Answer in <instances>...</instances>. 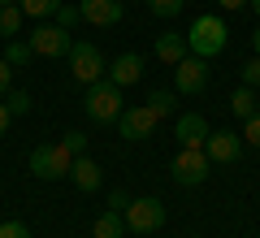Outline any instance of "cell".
Instances as JSON below:
<instances>
[{
	"label": "cell",
	"instance_id": "obj_1",
	"mask_svg": "<svg viewBox=\"0 0 260 238\" xmlns=\"http://www.w3.org/2000/svg\"><path fill=\"white\" fill-rule=\"evenodd\" d=\"M225 22L217 18V13H200V18L191 22V30H186V48H191V56H200V61H213V56L225 52Z\"/></svg>",
	"mask_w": 260,
	"mask_h": 238
},
{
	"label": "cell",
	"instance_id": "obj_2",
	"mask_svg": "<svg viewBox=\"0 0 260 238\" xmlns=\"http://www.w3.org/2000/svg\"><path fill=\"white\" fill-rule=\"evenodd\" d=\"M26 169L39 178V182H56V178H70V169H74V152H70V143H39L35 152H30Z\"/></svg>",
	"mask_w": 260,
	"mask_h": 238
},
{
	"label": "cell",
	"instance_id": "obj_3",
	"mask_svg": "<svg viewBox=\"0 0 260 238\" xmlns=\"http://www.w3.org/2000/svg\"><path fill=\"white\" fill-rule=\"evenodd\" d=\"M83 109H87V117L95 121V126H117V117H121V87H113L109 78H100V83H91L87 87V100H83Z\"/></svg>",
	"mask_w": 260,
	"mask_h": 238
},
{
	"label": "cell",
	"instance_id": "obj_4",
	"mask_svg": "<svg viewBox=\"0 0 260 238\" xmlns=\"http://www.w3.org/2000/svg\"><path fill=\"white\" fill-rule=\"evenodd\" d=\"M70 74H74V83H83V87H91V83H100L104 78V56H100V48L91 44V39H74V48H70Z\"/></svg>",
	"mask_w": 260,
	"mask_h": 238
},
{
	"label": "cell",
	"instance_id": "obj_5",
	"mask_svg": "<svg viewBox=\"0 0 260 238\" xmlns=\"http://www.w3.org/2000/svg\"><path fill=\"white\" fill-rule=\"evenodd\" d=\"M121 221H126V229H130V234H156V229L165 225V203H160L156 195L130 199L126 208H121Z\"/></svg>",
	"mask_w": 260,
	"mask_h": 238
},
{
	"label": "cell",
	"instance_id": "obj_6",
	"mask_svg": "<svg viewBox=\"0 0 260 238\" xmlns=\"http://www.w3.org/2000/svg\"><path fill=\"white\" fill-rule=\"evenodd\" d=\"M208 169H213V160H208L204 147H178L174 160H169V174L178 186H200L208 178Z\"/></svg>",
	"mask_w": 260,
	"mask_h": 238
},
{
	"label": "cell",
	"instance_id": "obj_7",
	"mask_svg": "<svg viewBox=\"0 0 260 238\" xmlns=\"http://www.w3.org/2000/svg\"><path fill=\"white\" fill-rule=\"evenodd\" d=\"M160 126V113L152 109V104H130V109H121L117 117V130L121 139H130V143H143V139H152Z\"/></svg>",
	"mask_w": 260,
	"mask_h": 238
},
{
	"label": "cell",
	"instance_id": "obj_8",
	"mask_svg": "<svg viewBox=\"0 0 260 238\" xmlns=\"http://www.w3.org/2000/svg\"><path fill=\"white\" fill-rule=\"evenodd\" d=\"M26 44H30V52H35V56L61 61V56H70V48H74V35H70L65 26H35Z\"/></svg>",
	"mask_w": 260,
	"mask_h": 238
},
{
	"label": "cell",
	"instance_id": "obj_9",
	"mask_svg": "<svg viewBox=\"0 0 260 238\" xmlns=\"http://www.w3.org/2000/svg\"><path fill=\"white\" fill-rule=\"evenodd\" d=\"M174 87H178V95H204V87H208V61H200V56H182V61L174 65Z\"/></svg>",
	"mask_w": 260,
	"mask_h": 238
},
{
	"label": "cell",
	"instance_id": "obj_10",
	"mask_svg": "<svg viewBox=\"0 0 260 238\" xmlns=\"http://www.w3.org/2000/svg\"><path fill=\"white\" fill-rule=\"evenodd\" d=\"M204 152H208L213 165H234L243 156V134H234V130H213L208 143H204Z\"/></svg>",
	"mask_w": 260,
	"mask_h": 238
},
{
	"label": "cell",
	"instance_id": "obj_11",
	"mask_svg": "<svg viewBox=\"0 0 260 238\" xmlns=\"http://www.w3.org/2000/svg\"><path fill=\"white\" fill-rule=\"evenodd\" d=\"M78 13L87 26H117L126 9H121V0H78Z\"/></svg>",
	"mask_w": 260,
	"mask_h": 238
},
{
	"label": "cell",
	"instance_id": "obj_12",
	"mask_svg": "<svg viewBox=\"0 0 260 238\" xmlns=\"http://www.w3.org/2000/svg\"><path fill=\"white\" fill-rule=\"evenodd\" d=\"M104 78H109L113 87H121V91H126V87H135V83L143 78V56H135V52L117 56V61H113L109 70H104Z\"/></svg>",
	"mask_w": 260,
	"mask_h": 238
},
{
	"label": "cell",
	"instance_id": "obj_13",
	"mask_svg": "<svg viewBox=\"0 0 260 238\" xmlns=\"http://www.w3.org/2000/svg\"><path fill=\"white\" fill-rule=\"evenodd\" d=\"M208 134H213V130H208V121L200 117V113H182L178 126H174V139H178L182 147H204Z\"/></svg>",
	"mask_w": 260,
	"mask_h": 238
},
{
	"label": "cell",
	"instance_id": "obj_14",
	"mask_svg": "<svg viewBox=\"0 0 260 238\" xmlns=\"http://www.w3.org/2000/svg\"><path fill=\"white\" fill-rule=\"evenodd\" d=\"M70 178H74V186H78V191H87V195L104 186V174H100V165H95V160H91L87 152H83V156H74V169H70Z\"/></svg>",
	"mask_w": 260,
	"mask_h": 238
},
{
	"label": "cell",
	"instance_id": "obj_15",
	"mask_svg": "<svg viewBox=\"0 0 260 238\" xmlns=\"http://www.w3.org/2000/svg\"><path fill=\"white\" fill-rule=\"evenodd\" d=\"M182 56H191L186 35H169V30H165V35H156V61H160V65H169V70H174Z\"/></svg>",
	"mask_w": 260,
	"mask_h": 238
},
{
	"label": "cell",
	"instance_id": "obj_16",
	"mask_svg": "<svg viewBox=\"0 0 260 238\" xmlns=\"http://www.w3.org/2000/svg\"><path fill=\"white\" fill-rule=\"evenodd\" d=\"M91 238H126V221H121V212H117V208L100 212L95 225H91Z\"/></svg>",
	"mask_w": 260,
	"mask_h": 238
},
{
	"label": "cell",
	"instance_id": "obj_17",
	"mask_svg": "<svg viewBox=\"0 0 260 238\" xmlns=\"http://www.w3.org/2000/svg\"><path fill=\"white\" fill-rule=\"evenodd\" d=\"M22 22H26V13L18 5H0V39H13L22 30Z\"/></svg>",
	"mask_w": 260,
	"mask_h": 238
},
{
	"label": "cell",
	"instance_id": "obj_18",
	"mask_svg": "<svg viewBox=\"0 0 260 238\" xmlns=\"http://www.w3.org/2000/svg\"><path fill=\"white\" fill-rule=\"evenodd\" d=\"M230 113H234V117H243V121H247L251 113H260L256 109V91H251V87H239V91L230 95Z\"/></svg>",
	"mask_w": 260,
	"mask_h": 238
},
{
	"label": "cell",
	"instance_id": "obj_19",
	"mask_svg": "<svg viewBox=\"0 0 260 238\" xmlns=\"http://www.w3.org/2000/svg\"><path fill=\"white\" fill-rule=\"evenodd\" d=\"M56 5H61V0H18V9L26 13V18H48V13H56Z\"/></svg>",
	"mask_w": 260,
	"mask_h": 238
},
{
	"label": "cell",
	"instance_id": "obj_20",
	"mask_svg": "<svg viewBox=\"0 0 260 238\" xmlns=\"http://www.w3.org/2000/svg\"><path fill=\"white\" fill-rule=\"evenodd\" d=\"M5 104H9V113H13V117H26V113L35 109V100H30L26 91H9V95H5Z\"/></svg>",
	"mask_w": 260,
	"mask_h": 238
},
{
	"label": "cell",
	"instance_id": "obj_21",
	"mask_svg": "<svg viewBox=\"0 0 260 238\" xmlns=\"http://www.w3.org/2000/svg\"><path fill=\"white\" fill-rule=\"evenodd\" d=\"M30 56H35V52H30V44H22V39H9V52H5V61H9L13 70H18V65H26Z\"/></svg>",
	"mask_w": 260,
	"mask_h": 238
},
{
	"label": "cell",
	"instance_id": "obj_22",
	"mask_svg": "<svg viewBox=\"0 0 260 238\" xmlns=\"http://www.w3.org/2000/svg\"><path fill=\"white\" fill-rule=\"evenodd\" d=\"M148 104L160 113V117H169V113H174V104H178V95H174V91H152V95H148Z\"/></svg>",
	"mask_w": 260,
	"mask_h": 238
},
{
	"label": "cell",
	"instance_id": "obj_23",
	"mask_svg": "<svg viewBox=\"0 0 260 238\" xmlns=\"http://www.w3.org/2000/svg\"><path fill=\"white\" fill-rule=\"evenodd\" d=\"M182 5H186V0H148V9L156 13V18H178Z\"/></svg>",
	"mask_w": 260,
	"mask_h": 238
},
{
	"label": "cell",
	"instance_id": "obj_24",
	"mask_svg": "<svg viewBox=\"0 0 260 238\" xmlns=\"http://www.w3.org/2000/svg\"><path fill=\"white\" fill-rule=\"evenodd\" d=\"M52 18H56V26H65V30H70L74 22H83V13H78V5H56V13H52Z\"/></svg>",
	"mask_w": 260,
	"mask_h": 238
},
{
	"label": "cell",
	"instance_id": "obj_25",
	"mask_svg": "<svg viewBox=\"0 0 260 238\" xmlns=\"http://www.w3.org/2000/svg\"><path fill=\"white\" fill-rule=\"evenodd\" d=\"M243 87H251V91H256L260 87V56H251V61H243Z\"/></svg>",
	"mask_w": 260,
	"mask_h": 238
},
{
	"label": "cell",
	"instance_id": "obj_26",
	"mask_svg": "<svg viewBox=\"0 0 260 238\" xmlns=\"http://www.w3.org/2000/svg\"><path fill=\"white\" fill-rule=\"evenodd\" d=\"M243 143H251V147H260V113H251V117L243 121Z\"/></svg>",
	"mask_w": 260,
	"mask_h": 238
},
{
	"label": "cell",
	"instance_id": "obj_27",
	"mask_svg": "<svg viewBox=\"0 0 260 238\" xmlns=\"http://www.w3.org/2000/svg\"><path fill=\"white\" fill-rule=\"evenodd\" d=\"M0 238H30L26 221H0Z\"/></svg>",
	"mask_w": 260,
	"mask_h": 238
},
{
	"label": "cell",
	"instance_id": "obj_28",
	"mask_svg": "<svg viewBox=\"0 0 260 238\" xmlns=\"http://www.w3.org/2000/svg\"><path fill=\"white\" fill-rule=\"evenodd\" d=\"M9 91H13V65L5 61V56H0V100H5Z\"/></svg>",
	"mask_w": 260,
	"mask_h": 238
},
{
	"label": "cell",
	"instance_id": "obj_29",
	"mask_svg": "<svg viewBox=\"0 0 260 238\" xmlns=\"http://www.w3.org/2000/svg\"><path fill=\"white\" fill-rule=\"evenodd\" d=\"M65 143H70V152H74V156L87 152V134H83V130H70V134H65Z\"/></svg>",
	"mask_w": 260,
	"mask_h": 238
},
{
	"label": "cell",
	"instance_id": "obj_30",
	"mask_svg": "<svg viewBox=\"0 0 260 238\" xmlns=\"http://www.w3.org/2000/svg\"><path fill=\"white\" fill-rule=\"evenodd\" d=\"M225 13H239V9H247V0H217Z\"/></svg>",
	"mask_w": 260,
	"mask_h": 238
},
{
	"label": "cell",
	"instance_id": "obj_31",
	"mask_svg": "<svg viewBox=\"0 0 260 238\" xmlns=\"http://www.w3.org/2000/svg\"><path fill=\"white\" fill-rule=\"evenodd\" d=\"M9 121H13V113H9V104L0 100V134H5V130H9Z\"/></svg>",
	"mask_w": 260,
	"mask_h": 238
},
{
	"label": "cell",
	"instance_id": "obj_32",
	"mask_svg": "<svg viewBox=\"0 0 260 238\" xmlns=\"http://www.w3.org/2000/svg\"><path fill=\"white\" fill-rule=\"evenodd\" d=\"M109 208H117V212L126 208V191H113V195H109Z\"/></svg>",
	"mask_w": 260,
	"mask_h": 238
},
{
	"label": "cell",
	"instance_id": "obj_33",
	"mask_svg": "<svg viewBox=\"0 0 260 238\" xmlns=\"http://www.w3.org/2000/svg\"><path fill=\"white\" fill-rule=\"evenodd\" d=\"M251 48H256V56H260V26L251 30Z\"/></svg>",
	"mask_w": 260,
	"mask_h": 238
},
{
	"label": "cell",
	"instance_id": "obj_34",
	"mask_svg": "<svg viewBox=\"0 0 260 238\" xmlns=\"http://www.w3.org/2000/svg\"><path fill=\"white\" fill-rule=\"evenodd\" d=\"M247 9H251V13H256V18H260V0H247Z\"/></svg>",
	"mask_w": 260,
	"mask_h": 238
},
{
	"label": "cell",
	"instance_id": "obj_35",
	"mask_svg": "<svg viewBox=\"0 0 260 238\" xmlns=\"http://www.w3.org/2000/svg\"><path fill=\"white\" fill-rule=\"evenodd\" d=\"M0 5H18V0H0Z\"/></svg>",
	"mask_w": 260,
	"mask_h": 238
}]
</instances>
